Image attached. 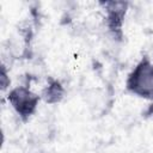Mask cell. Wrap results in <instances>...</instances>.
I'll return each instance as SVG.
<instances>
[{"instance_id":"6da1fadb","label":"cell","mask_w":153,"mask_h":153,"mask_svg":"<svg viewBox=\"0 0 153 153\" xmlns=\"http://www.w3.org/2000/svg\"><path fill=\"white\" fill-rule=\"evenodd\" d=\"M126 88L129 93L153 100V61L143 56L130 71L126 80Z\"/></svg>"},{"instance_id":"7a4b0ae2","label":"cell","mask_w":153,"mask_h":153,"mask_svg":"<svg viewBox=\"0 0 153 153\" xmlns=\"http://www.w3.org/2000/svg\"><path fill=\"white\" fill-rule=\"evenodd\" d=\"M7 100L19 118L23 122H26L36 112L41 96L35 93L32 90H30V87L25 85H18L10 90Z\"/></svg>"},{"instance_id":"277c9868","label":"cell","mask_w":153,"mask_h":153,"mask_svg":"<svg viewBox=\"0 0 153 153\" xmlns=\"http://www.w3.org/2000/svg\"><path fill=\"white\" fill-rule=\"evenodd\" d=\"M65 97V87L60 82V80L55 78H49L47 85L43 87L41 98L48 104H57Z\"/></svg>"},{"instance_id":"3957f363","label":"cell","mask_w":153,"mask_h":153,"mask_svg":"<svg viewBox=\"0 0 153 153\" xmlns=\"http://www.w3.org/2000/svg\"><path fill=\"white\" fill-rule=\"evenodd\" d=\"M104 10V23L109 35L115 41H122L123 25L129 4L126 1H105L100 2Z\"/></svg>"},{"instance_id":"5b68a950","label":"cell","mask_w":153,"mask_h":153,"mask_svg":"<svg viewBox=\"0 0 153 153\" xmlns=\"http://www.w3.org/2000/svg\"><path fill=\"white\" fill-rule=\"evenodd\" d=\"M8 86H10V78L7 75L5 66H2V68H1V90L5 91Z\"/></svg>"}]
</instances>
